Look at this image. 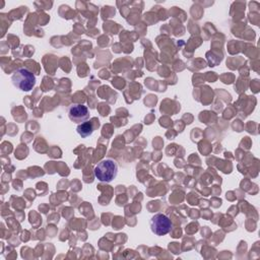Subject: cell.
I'll return each instance as SVG.
<instances>
[{
	"instance_id": "1",
	"label": "cell",
	"mask_w": 260,
	"mask_h": 260,
	"mask_svg": "<svg viewBox=\"0 0 260 260\" xmlns=\"http://www.w3.org/2000/svg\"><path fill=\"white\" fill-rule=\"evenodd\" d=\"M118 162L112 157H106L100 160L94 167V177L104 183L112 182L118 175Z\"/></svg>"
},
{
	"instance_id": "2",
	"label": "cell",
	"mask_w": 260,
	"mask_h": 260,
	"mask_svg": "<svg viewBox=\"0 0 260 260\" xmlns=\"http://www.w3.org/2000/svg\"><path fill=\"white\" fill-rule=\"evenodd\" d=\"M35 74L25 67L17 68L11 75L12 84L22 91H29L36 85Z\"/></svg>"
},
{
	"instance_id": "3",
	"label": "cell",
	"mask_w": 260,
	"mask_h": 260,
	"mask_svg": "<svg viewBox=\"0 0 260 260\" xmlns=\"http://www.w3.org/2000/svg\"><path fill=\"white\" fill-rule=\"evenodd\" d=\"M149 228L152 234L156 236H165L173 229V223L169 216L164 213H155L149 220Z\"/></svg>"
},
{
	"instance_id": "4",
	"label": "cell",
	"mask_w": 260,
	"mask_h": 260,
	"mask_svg": "<svg viewBox=\"0 0 260 260\" xmlns=\"http://www.w3.org/2000/svg\"><path fill=\"white\" fill-rule=\"evenodd\" d=\"M67 114L70 121L76 124H81L87 121L90 116L88 108L82 104H72L69 106Z\"/></svg>"
},
{
	"instance_id": "5",
	"label": "cell",
	"mask_w": 260,
	"mask_h": 260,
	"mask_svg": "<svg viewBox=\"0 0 260 260\" xmlns=\"http://www.w3.org/2000/svg\"><path fill=\"white\" fill-rule=\"evenodd\" d=\"M76 132L82 138H86V137L90 136L93 133L92 124L90 122H88V121H85V122H83L81 124H78V126L76 128Z\"/></svg>"
}]
</instances>
